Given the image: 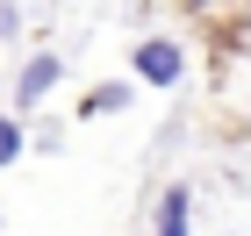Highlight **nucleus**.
<instances>
[{
    "mask_svg": "<svg viewBox=\"0 0 251 236\" xmlns=\"http://www.w3.org/2000/svg\"><path fill=\"white\" fill-rule=\"evenodd\" d=\"M129 72L144 79V86H158V93H165V86H179V79H187V50H179L173 36H144V43H136V58H129Z\"/></svg>",
    "mask_w": 251,
    "mask_h": 236,
    "instance_id": "1",
    "label": "nucleus"
},
{
    "mask_svg": "<svg viewBox=\"0 0 251 236\" xmlns=\"http://www.w3.org/2000/svg\"><path fill=\"white\" fill-rule=\"evenodd\" d=\"M58 79H65V58H58V50H36V58L22 64V79H15V107H36Z\"/></svg>",
    "mask_w": 251,
    "mask_h": 236,
    "instance_id": "2",
    "label": "nucleus"
},
{
    "mask_svg": "<svg viewBox=\"0 0 251 236\" xmlns=\"http://www.w3.org/2000/svg\"><path fill=\"white\" fill-rule=\"evenodd\" d=\"M151 236H194V186H165V193H158Z\"/></svg>",
    "mask_w": 251,
    "mask_h": 236,
    "instance_id": "3",
    "label": "nucleus"
},
{
    "mask_svg": "<svg viewBox=\"0 0 251 236\" xmlns=\"http://www.w3.org/2000/svg\"><path fill=\"white\" fill-rule=\"evenodd\" d=\"M129 100H136V86H129V79H108V86H94V93L79 100V115H86V122H94V115H122Z\"/></svg>",
    "mask_w": 251,
    "mask_h": 236,
    "instance_id": "4",
    "label": "nucleus"
},
{
    "mask_svg": "<svg viewBox=\"0 0 251 236\" xmlns=\"http://www.w3.org/2000/svg\"><path fill=\"white\" fill-rule=\"evenodd\" d=\"M22 157V115H0V172Z\"/></svg>",
    "mask_w": 251,
    "mask_h": 236,
    "instance_id": "5",
    "label": "nucleus"
},
{
    "mask_svg": "<svg viewBox=\"0 0 251 236\" xmlns=\"http://www.w3.org/2000/svg\"><path fill=\"white\" fill-rule=\"evenodd\" d=\"M7 36H22V7H15V0H0V43H7Z\"/></svg>",
    "mask_w": 251,
    "mask_h": 236,
    "instance_id": "6",
    "label": "nucleus"
}]
</instances>
